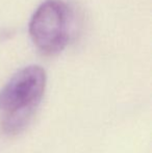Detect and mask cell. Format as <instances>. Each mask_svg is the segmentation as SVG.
Masks as SVG:
<instances>
[{
  "label": "cell",
  "instance_id": "cell-1",
  "mask_svg": "<svg viewBox=\"0 0 152 153\" xmlns=\"http://www.w3.org/2000/svg\"><path fill=\"white\" fill-rule=\"evenodd\" d=\"M46 88V73L39 66H28L0 90L1 128L10 135L23 131L31 121Z\"/></svg>",
  "mask_w": 152,
  "mask_h": 153
},
{
  "label": "cell",
  "instance_id": "cell-2",
  "mask_svg": "<svg viewBox=\"0 0 152 153\" xmlns=\"http://www.w3.org/2000/svg\"><path fill=\"white\" fill-rule=\"evenodd\" d=\"M29 33L36 47L45 55L64 50L70 38V12L62 0H47L31 18Z\"/></svg>",
  "mask_w": 152,
  "mask_h": 153
}]
</instances>
